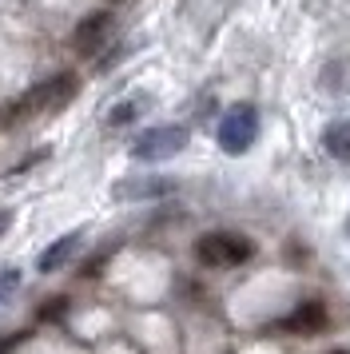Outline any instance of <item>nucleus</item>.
Returning <instances> with one entry per match:
<instances>
[{
	"instance_id": "f257e3e1",
	"label": "nucleus",
	"mask_w": 350,
	"mask_h": 354,
	"mask_svg": "<svg viewBox=\"0 0 350 354\" xmlns=\"http://www.w3.org/2000/svg\"><path fill=\"white\" fill-rule=\"evenodd\" d=\"M76 76L72 72H60V76H52V80L36 84L32 92H24L20 100H12L8 104V112H4V124L12 128V124H20V120H32V115L40 112H52V108H64L68 100L76 96Z\"/></svg>"
},
{
	"instance_id": "f03ea898",
	"label": "nucleus",
	"mask_w": 350,
	"mask_h": 354,
	"mask_svg": "<svg viewBox=\"0 0 350 354\" xmlns=\"http://www.w3.org/2000/svg\"><path fill=\"white\" fill-rule=\"evenodd\" d=\"M255 255V243L239 231H207L195 239V259L207 267H239Z\"/></svg>"
},
{
	"instance_id": "7ed1b4c3",
	"label": "nucleus",
	"mask_w": 350,
	"mask_h": 354,
	"mask_svg": "<svg viewBox=\"0 0 350 354\" xmlns=\"http://www.w3.org/2000/svg\"><path fill=\"white\" fill-rule=\"evenodd\" d=\"M187 147V128L183 124H163V128H147L131 140V160L140 163H159L172 160Z\"/></svg>"
},
{
	"instance_id": "20e7f679",
	"label": "nucleus",
	"mask_w": 350,
	"mask_h": 354,
	"mask_svg": "<svg viewBox=\"0 0 350 354\" xmlns=\"http://www.w3.org/2000/svg\"><path fill=\"white\" fill-rule=\"evenodd\" d=\"M255 136H259V112L251 104H235L219 120V147L227 156H243L255 144Z\"/></svg>"
},
{
	"instance_id": "39448f33",
	"label": "nucleus",
	"mask_w": 350,
	"mask_h": 354,
	"mask_svg": "<svg viewBox=\"0 0 350 354\" xmlns=\"http://www.w3.org/2000/svg\"><path fill=\"white\" fill-rule=\"evenodd\" d=\"M108 32H111V12L108 8H100V12L84 17L76 24V32H72V48H76L80 56H92V52H100V44L108 40Z\"/></svg>"
},
{
	"instance_id": "423d86ee",
	"label": "nucleus",
	"mask_w": 350,
	"mask_h": 354,
	"mask_svg": "<svg viewBox=\"0 0 350 354\" xmlns=\"http://www.w3.org/2000/svg\"><path fill=\"white\" fill-rule=\"evenodd\" d=\"M283 326L291 330V335H318V330H326V306L322 303L295 306V310L283 319Z\"/></svg>"
},
{
	"instance_id": "0eeeda50",
	"label": "nucleus",
	"mask_w": 350,
	"mask_h": 354,
	"mask_svg": "<svg viewBox=\"0 0 350 354\" xmlns=\"http://www.w3.org/2000/svg\"><path fill=\"white\" fill-rule=\"evenodd\" d=\"M111 192L116 199H156V195L175 192V179H120Z\"/></svg>"
},
{
	"instance_id": "6e6552de",
	"label": "nucleus",
	"mask_w": 350,
	"mask_h": 354,
	"mask_svg": "<svg viewBox=\"0 0 350 354\" xmlns=\"http://www.w3.org/2000/svg\"><path fill=\"white\" fill-rule=\"evenodd\" d=\"M80 239H84L80 231H72V235H60V239L52 243V247H44V251H40V259H36V267H40L44 274H48V271H56V267H64L68 259L76 255Z\"/></svg>"
},
{
	"instance_id": "1a4fd4ad",
	"label": "nucleus",
	"mask_w": 350,
	"mask_h": 354,
	"mask_svg": "<svg viewBox=\"0 0 350 354\" xmlns=\"http://www.w3.org/2000/svg\"><path fill=\"white\" fill-rule=\"evenodd\" d=\"M322 147L331 151L334 160L350 163V120H338V124H331L322 131Z\"/></svg>"
},
{
	"instance_id": "9d476101",
	"label": "nucleus",
	"mask_w": 350,
	"mask_h": 354,
	"mask_svg": "<svg viewBox=\"0 0 350 354\" xmlns=\"http://www.w3.org/2000/svg\"><path fill=\"white\" fill-rule=\"evenodd\" d=\"M140 112H143V100H140V96H136V100H124V104H116V108H111L108 124H111V128H124V124H131Z\"/></svg>"
},
{
	"instance_id": "9b49d317",
	"label": "nucleus",
	"mask_w": 350,
	"mask_h": 354,
	"mask_svg": "<svg viewBox=\"0 0 350 354\" xmlns=\"http://www.w3.org/2000/svg\"><path fill=\"white\" fill-rule=\"evenodd\" d=\"M16 287H20V271H12V267H8V271H0V306L12 299Z\"/></svg>"
},
{
	"instance_id": "f8f14e48",
	"label": "nucleus",
	"mask_w": 350,
	"mask_h": 354,
	"mask_svg": "<svg viewBox=\"0 0 350 354\" xmlns=\"http://www.w3.org/2000/svg\"><path fill=\"white\" fill-rule=\"evenodd\" d=\"M64 310H68V299H52V303H44V310H40V319H52V315L60 319Z\"/></svg>"
},
{
	"instance_id": "ddd939ff",
	"label": "nucleus",
	"mask_w": 350,
	"mask_h": 354,
	"mask_svg": "<svg viewBox=\"0 0 350 354\" xmlns=\"http://www.w3.org/2000/svg\"><path fill=\"white\" fill-rule=\"evenodd\" d=\"M8 223H12V211H8V207H0V235L8 231Z\"/></svg>"
},
{
	"instance_id": "4468645a",
	"label": "nucleus",
	"mask_w": 350,
	"mask_h": 354,
	"mask_svg": "<svg viewBox=\"0 0 350 354\" xmlns=\"http://www.w3.org/2000/svg\"><path fill=\"white\" fill-rule=\"evenodd\" d=\"M211 4H219V8H231V0H211Z\"/></svg>"
},
{
	"instance_id": "2eb2a0df",
	"label": "nucleus",
	"mask_w": 350,
	"mask_h": 354,
	"mask_svg": "<svg viewBox=\"0 0 350 354\" xmlns=\"http://www.w3.org/2000/svg\"><path fill=\"white\" fill-rule=\"evenodd\" d=\"M334 354H347V351H334Z\"/></svg>"
}]
</instances>
